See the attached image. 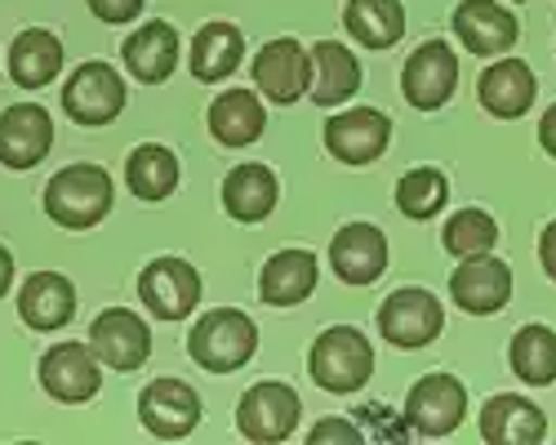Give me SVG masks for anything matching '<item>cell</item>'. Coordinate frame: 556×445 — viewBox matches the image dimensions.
<instances>
[{
  "label": "cell",
  "mask_w": 556,
  "mask_h": 445,
  "mask_svg": "<svg viewBox=\"0 0 556 445\" xmlns=\"http://www.w3.org/2000/svg\"><path fill=\"white\" fill-rule=\"evenodd\" d=\"M299 415H303V400L290 383H254L241 406H237V428L245 441H258V445H276V441H290L294 428H299Z\"/></svg>",
  "instance_id": "obj_7"
},
{
  "label": "cell",
  "mask_w": 556,
  "mask_h": 445,
  "mask_svg": "<svg viewBox=\"0 0 556 445\" xmlns=\"http://www.w3.org/2000/svg\"><path fill=\"white\" fill-rule=\"evenodd\" d=\"M138 298L156 321H188L201 307V272L188 258L161 254L138 272Z\"/></svg>",
  "instance_id": "obj_5"
},
{
  "label": "cell",
  "mask_w": 556,
  "mask_h": 445,
  "mask_svg": "<svg viewBox=\"0 0 556 445\" xmlns=\"http://www.w3.org/2000/svg\"><path fill=\"white\" fill-rule=\"evenodd\" d=\"M539 99V76L526 59L513 54H498L485 63L481 80H477V103L498 116V120H521Z\"/></svg>",
  "instance_id": "obj_17"
},
{
  "label": "cell",
  "mask_w": 556,
  "mask_h": 445,
  "mask_svg": "<svg viewBox=\"0 0 556 445\" xmlns=\"http://www.w3.org/2000/svg\"><path fill=\"white\" fill-rule=\"evenodd\" d=\"M330 267L343 285H375L388 272V237L375 223H343L330 241Z\"/></svg>",
  "instance_id": "obj_19"
},
{
  "label": "cell",
  "mask_w": 556,
  "mask_h": 445,
  "mask_svg": "<svg viewBox=\"0 0 556 445\" xmlns=\"http://www.w3.org/2000/svg\"><path fill=\"white\" fill-rule=\"evenodd\" d=\"M450 205V178L437 165H419V169H405L401 183H396V209L414 223H428Z\"/></svg>",
  "instance_id": "obj_32"
},
{
  "label": "cell",
  "mask_w": 556,
  "mask_h": 445,
  "mask_svg": "<svg viewBox=\"0 0 556 445\" xmlns=\"http://www.w3.org/2000/svg\"><path fill=\"white\" fill-rule=\"evenodd\" d=\"M125 183L138 201H165L178 188V156L161 143H143L134 148L125 161Z\"/></svg>",
  "instance_id": "obj_31"
},
{
  "label": "cell",
  "mask_w": 556,
  "mask_h": 445,
  "mask_svg": "<svg viewBox=\"0 0 556 445\" xmlns=\"http://www.w3.org/2000/svg\"><path fill=\"white\" fill-rule=\"evenodd\" d=\"M112 174L103 165H63L50 183H45V214L67 232H89L112 214Z\"/></svg>",
  "instance_id": "obj_1"
},
{
  "label": "cell",
  "mask_w": 556,
  "mask_h": 445,
  "mask_svg": "<svg viewBox=\"0 0 556 445\" xmlns=\"http://www.w3.org/2000/svg\"><path fill=\"white\" fill-rule=\"evenodd\" d=\"M441 330H445V307H441V298L432 290L401 285L379 307V334L401 352L428 347L432 339H441Z\"/></svg>",
  "instance_id": "obj_6"
},
{
  "label": "cell",
  "mask_w": 556,
  "mask_h": 445,
  "mask_svg": "<svg viewBox=\"0 0 556 445\" xmlns=\"http://www.w3.org/2000/svg\"><path fill=\"white\" fill-rule=\"evenodd\" d=\"M254 352H258V326H254V317H245V312H237V307L205 312L188 334V356L210 374L241 370Z\"/></svg>",
  "instance_id": "obj_3"
},
{
  "label": "cell",
  "mask_w": 556,
  "mask_h": 445,
  "mask_svg": "<svg viewBox=\"0 0 556 445\" xmlns=\"http://www.w3.org/2000/svg\"><path fill=\"white\" fill-rule=\"evenodd\" d=\"M320 139H326V152L343 165H369L379 161L392 143V120L379 112V107H348L339 116L326 120L320 129Z\"/></svg>",
  "instance_id": "obj_16"
},
{
  "label": "cell",
  "mask_w": 556,
  "mask_h": 445,
  "mask_svg": "<svg viewBox=\"0 0 556 445\" xmlns=\"http://www.w3.org/2000/svg\"><path fill=\"white\" fill-rule=\"evenodd\" d=\"M178 54H182V44H178V31L169 23H143L121 44V59H125L129 76L143 80V85L169 80L174 67H178Z\"/></svg>",
  "instance_id": "obj_23"
},
{
  "label": "cell",
  "mask_w": 556,
  "mask_h": 445,
  "mask_svg": "<svg viewBox=\"0 0 556 445\" xmlns=\"http://www.w3.org/2000/svg\"><path fill=\"white\" fill-rule=\"evenodd\" d=\"M54 148V116L40 103H14L0 112V165L36 169Z\"/></svg>",
  "instance_id": "obj_18"
},
{
  "label": "cell",
  "mask_w": 556,
  "mask_h": 445,
  "mask_svg": "<svg viewBox=\"0 0 556 445\" xmlns=\"http://www.w3.org/2000/svg\"><path fill=\"white\" fill-rule=\"evenodd\" d=\"M343 27L365 50H392L405 36V5L401 0H348Z\"/></svg>",
  "instance_id": "obj_29"
},
{
  "label": "cell",
  "mask_w": 556,
  "mask_h": 445,
  "mask_svg": "<svg viewBox=\"0 0 556 445\" xmlns=\"http://www.w3.org/2000/svg\"><path fill=\"white\" fill-rule=\"evenodd\" d=\"M201 415H205L201 392L182 379H152L143 392H138V419H143V428L161 441L192 436Z\"/></svg>",
  "instance_id": "obj_13"
},
{
  "label": "cell",
  "mask_w": 556,
  "mask_h": 445,
  "mask_svg": "<svg viewBox=\"0 0 556 445\" xmlns=\"http://www.w3.org/2000/svg\"><path fill=\"white\" fill-rule=\"evenodd\" d=\"M539 263H543L547 281H556V218L539 232Z\"/></svg>",
  "instance_id": "obj_36"
},
{
  "label": "cell",
  "mask_w": 556,
  "mask_h": 445,
  "mask_svg": "<svg viewBox=\"0 0 556 445\" xmlns=\"http://www.w3.org/2000/svg\"><path fill=\"white\" fill-rule=\"evenodd\" d=\"M539 148L556 161V103L543 112V120H539Z\"/></svg>",
  "instance_id": "obj_37"
},
{
  "label": "cell",
  "mask_w": 556,
  "mask_h": 445,
  "mask_svg": "<svg viewBox=\"0 0 556 445\" xmlns=\"http://www.w3.org/2000/svg\"><path fill=\"white\" fill-rule=\"evenodd\" d=\"M481 436L494 445H539L547 436V415L517 392H498L481 410Z\"/></svg>",
  "instance_id": "obj_22"
},
{
  "label": "cell",
  "mask_w": 556,
  "mask_h": 445,
  "mask_svg": "<svg viewBox=\"0 0 556 445\" xmlns=\"http://www.w3.org/2000/svg\"><path fill=\"white\" fill-rule=\"evenodd\" d=\"M507 366L530 387H552L556 383V330L552 326H521L507 343Z\"/></svg>",
  "instance_id": "obj_30"
},
{
  "label": "cell",
  "mask_w": 556,
  "mask_h": 445,
  "mask_svg": "<svg viewBox=\"0 0 556 445\" xmlns=\"http://www.w3.org/2000/svg\"><path fill=\"white\" fill-rule=\"evenodd\" d=\"M458 85V54L445 40H424L401 67V94L414 112H441Z\"/></svg>",
  "instance_id": "obj_8"
},
{
  "label": "cell",
  "mask_w": 556,
  "mask_h": 445,
  "mask_svg": "<svg viewBox=\"0 0 556 445\" xmlns=\"http://www.w3.org/2000/svg\"><path fill=\"white\" fill-rule=\"evenodd\" d=\"M454 36L468 54L477 59H498V54H513L517 40H521V23L513 18V10L498 5V0H458L454 10Z\"/></svg>",
  "instance_id": "obj_15"
},
{
  "label": "cell",
  "mask_w": 556,
  "mask_h": 445,
  "mask_svg": "<svg viewBox=\"0 0 556 445\" xmlns=\"http://www.w3.org/2000/svg\"><path fill=\"white\" fill-rule=\"evenodd\" d=\"M307 441H365V432L356 428V423H348V419H320L316 428H307Z\"/></svg>",
  "instance_id": "obj_35"
},
{
  "label": "cell",
  "mask_w": 556,
  "mask_h": 445,
  "mask_svg": "<svg viewBox=\"0 0 556 445\" xmlns=\"http://www.w3.org/2000/svg\"><path fill=\"white\" fill-rule=\"evenodd\" d=\"M143 5L148 0H89V10H94V18H103V23H129V18L143 14Z\"/></svg>",
  "instance_id": "obj_34"
},
{
  "label": "cell",
  "mask_w": 556,
  "mask_h": 445,
  "mask_svg": "<svg viewBox=\"0 0 556 445\" xmlns=\"http://www.w3.org/2000/svg\"><path fill=\"white\" fill-rule=\"evenodd\" d=\"M513 5H530V0H513Z\"/></svg>",
  "instance_id": "obj_39"
},
{
  "label": "cell",
  "mask_w": 556,
  "mask_h": 445,
  "mask_svg": "<svg viewBox=\"0 0 556 445\" xmlns=\"http://www.w3.org/2000/svg\"><path fill=\"white\" fill-rule=\"evenodd\" d=\"M450 298L468 317H494V312L513 303V267L494 258V250L463 258L450 277Z\"/></svg>",
  "instance_id": "obj_11"
},
{
  "label": "cell",
  "mask_w": 556,
  "mask_h": 445,
  "mask_svg": "<svg viewBox=\"0 0 556 445\" xmlns=\"http://www.w3.org/2000/svg\"><path fill=\"white\" fill-rule=\"evenodd\" d=\"M307 54H312L307 99L316 107H343L348 99L361 94V63H356L352 50H343L339 40H316Z\"/></svg>",
  "instance_id": "obj_20"
},
{
  "label": "cell",
  "mask_w": 556,
  "mask_h": 445,
  "mask_svg": "<svg viewBox=\"0 0 556 445\" xmlns=\"http://www.w3.org/2000/svg\"><path fill=\"white\" fill-rule=\"evenodd\" d=\"M40 387H45V396L63 400V406H85V400H94L103 387L94 347L89 343H54L40 356Z\"/></svg>",
  "instance_id": "obj_14"
},
{
  "label": "cell",
  "mask_w": 556,
  "mask_h": 445,
  "mask_svg": "<svg viewBox=\"0 0 556 445\" xmlns=\"http://www.w3.org/2000/svg\"><path fill=\"white\" fill-rule=\"evenodd\" d=\"M89 347H94V356L108 366V370H143L148 356H152V330L148 321L138 317V312L129 307H103L94 326H89Z\"/></svg>",
  "instance_id": "obj_10"
},
{
  "label": "cell",
  "mask_w": 556,
  "mask_h": 445,
  "mask_svg": "<svg viewBox=\"0 0 556 445\" xmlns=\"http://www.w3.org/2000/svg\"><path fill=\"white\" fill-rule=\"evenodd\" d=\"M14 285V254L0 245V298H5V290Z\"/></svg>",
  "instance_id": "obj_38"
},
{
  "label": "cell",
  "mask_w": 556,
  "mask_h": 445,
  "mask_svg": "<svg viewBox=\"0 0 556 445\" xmlns=\"http://www.w3.org/2000/svg\"><path fill=\"white\" fill-rule=\"evenodd\" d=\"M125 76L112 67V63H80L67 85H63V112L85 125V129H99V125H112L121 112H125Z\"/></svg>",
  "instance_id": "obj_4"
},
{
  "label": "cell",
  "mask_w": 556,
  "mask_h": 445,
  "mask_svg": "<svg viewBox=\"0 0 556 445\" xmlns=\"http://www.w3.org/2000/svg\"><path fill=\"white\" fill-rule=\"evenodd\" d=\"M468 419V387H463L454 374L432 370L405 396V423L424 436H450Z\"/></svg>",
  "instance_id": "obj_9"
},
{
  "label": "cell",
  "mask_w": 556,
  "mask_h": 445,
  "mask_svg": "<svg viewBox=\"0 0 556 445\" xmlns=\"http://www.w3.org/2000/svg\"><path fill=\"white\" fill-rule=\"evenodd\" d=\"M307 374L320 392L352 396L375 374V343H369L356 326H330L307 352Z\"/></svg>",
  "instance_id": "obj_2"
},
{
  "label": "cell",
  "mask_w": 556,
  "mask_h": 445,
  "mask_svg": "<svg viewBox=\"0 0 556 445\" xmlns=\"http://www.w3.org/2000/svg\"><path fill=\"white\" fill-rule=\"evenodd\" d=\"M254 85H258V94L276 107L299 103L307 94V85H312V54L294 36L267 40L254 54Z\"/></svg>",
  "instance_id": "obj_12"
},
{
  "label": "cell",
  "mask_w": 556,
  "mask_h": 445,
  "mask_svg": "<svg viewBox=\"0 0 556 445\" xmlns=\"http://www.w3.org/2000/svg\"><path fill=\"white\" fill-rule=\"evenodd\" d=\"M241 59H245V36H241L237 23L214 18V23H205V27L197 31V40H192V76H197L201 85L227 80L231 72L241 67Z\"/></svg>",
  "instance_id": "obj_28"
},
{
  "label": "cell",
  "mask_w": 556,
  "mask_h": 445,
  "mask_svg": "<svg viewBox=\"0 0 556 445\" xmlns=\"http://www.w3.org/2000/svg\"><path fill=\"white\" fill-rule=\"evenodd\" d=\"M316 277L320 267L312 250H276L258 272V298L267 307H294L316 290Z\"/></svg>",
  "instance_id": "obj_26"
},
{
  "label": "cell",
  "mask_w": 556,
  "mask_h": 445,
  "mask_svg": "<svg viewBox=\"0 0 556 445\" xmlns=\"http://www.w3.org/2000/svg\"><path fill=\"white\" fill-rule=\"evenodd\" d=\"M276 201H281V178L271 174V165L245 161L237 169H227L223 178V209L237 223H263Z\"/></svg>",
  "instance_id": "obj_24"
},
{
  "label": "cell",
  "mask_w": 556,
  "mask_h": 445,
  "mask_svg": "<svg viewBox=\"0 0 556 445\" xmlns=\"http://www.w3.org/2000/svg\"><path fill=\"white\" fill-rule=\"evenodd\" d=\"M63 40L54 31H45V27H27L14 36L10 44V76L14 85L23 89H45V85H54L59 72H63Z\"/></svg>",
  "instance_id": "obj_27"
},
{
  "label": "cell",
  "mask_w": 556,
  "mask_h": 445,
  "mask_svg": "<svg viewBox=\"0 0 556 445\" xmlns=\"http://www.w3.org/2000/svg\"><path fill=\"white\" fill-rule=\"evenodd\" d=\"M441 245L454 254V258H472V254H490L498 245V223L485 214V209H454L445 232H441Z\"/></svg>",
  "instance_id": "obj_33"
},
{
  "label": "cell",
  "mask_w": 556,
  "mask_h": 445,
  "mask_svg": "<svg viewBox=\"0 0 556 445\" xmlns=\"http://www.w3.org/2000/svg\"><path fill=\"white\" fill-rule=\"evenodd\" d=\"M18 317L40 334L63 330L76 317V285L63 272H31L18 290Z\"/></svg>",
  "instance_id": "obj_21"
},
{
  "label": "cell",
  "mask_w": 556,
  "mask_h": 445,
  "mask_svg": "<svg viewBox=\"0 0 556 445\" xmlns=\"http://www.w3.org/2000/svg\"><path fill=\"white\" fill-rule=\"evenodd\" d=\"M205 120H210L214 143H223V148H250L267 129V112H263V99L254 89H223V94L210 103Z\"/></svg>",
  "instance_id": "obj_25"
}]
</instances>
